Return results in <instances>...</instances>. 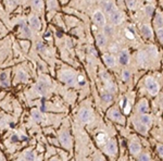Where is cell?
I'll return each mask as SVG.
<instances>
[{
	"mask_svg": "<svg viewBox=\"0 0 163 161\" xmlns=\"http://www.w3.org/2000/svg\"><path fill=\"white\" fill-rule=\"evenodd\" d=\"M146 87L151 95H157L158 92H159V84L153 80L152 77L146 78Z\"/></svg>",
	"mask_w": 163,
	"mask_h": 161,
	"instance_id": "1",
	"label": "cell"
},
{
	"mask_svg": "<svg viewBox=\"0 0 163 161\" xmlns=\"http://www.w3.org/2000/svg\"><path fill=\"white\" fill-rule=\"evenodd\" d=\"M60 78H61L63 82L70 84V85H73L75 83V76L72 72L70 71H63L61 74H60Z\"/></svg>",
	"mask_w": 163,
	"mask_h": 161,
	"instance_id": "2",
	"label": "cell"
},
{
	"mask_svg": "<svg viewBox=\"0 0 163 161\" xmlns=\"http://www.w3.org/2000/svg\"><path fill=\"white\" fill-rule=\"evenodd\" d=\"M60 142L64 147L69 148L70 145H71V136L67 132H62L60 134Z\"/></svg>",
	"mask_w": 163,
	"mask_h": 161,
	"instance_id": "3",
	"label": "cell"
},
{
	"mask_svg": "<svg viewBox=\"0 0 163 161\" xmlns=\"http://www.w3.org/2000/svg\"><path fill=\"white\" fill-rule=\"evenodd\" d=\"M94 21L98 25H104L106 24V18L101 11H96L94 13Z\"/></svg>",
	"mask_w": 163,
	"mask_h": 161,
	"instance_id": "4",
	"label": "cell"
},
{
	"mask_svg": "<svg viewBox=\"0 0 163 161\" xmlns=\"http://www.w3.org/2000/svg\"><path fill=\"white\" fill-rule=\"evenodd\" d=\"M109 116H110L111 119H113L114 121H118V122H120V123L124 122V120H123V118H122V115H121L120 111L116 110V109H111L110 112H109Z\"/></svg>",
	"mask_w": 163,
	"mask_h": 161,
	"instance_id": "5",
	"label": "cell"
},
{
	"mask_svg": "<svg viewBox=\"0 0 163 161\" xmlns=\"http://www.w3.org/2000/svg\"><path fill=\"white\" fill-rule=\"evenodd\" d=\"M111 21L113 22V24H121L123 21V14L121 12H118V11H115V12H113L112 14H111Z\"/></svg>",
	"mask_w": 163,
	"mask_h": 161,
	"instance_id": "6",
	"label": "cell"
},
{
	"mask_svg": "<svg viewBox=\"0 0 163 161\" xmlns=\"http://www.w3.org/2000/svg\"><path fill=\"white\" fill-rule=\"evenodd\" d=\"M80 118L83 122H89L90 119H91V113L87 109H83L80 112Z\"/></svg>",
	"mask_w": 163,
	"mask_h": 161,
	"instance_id": "7",
	"label": "cell"
},
{
	"mask_svg": "<svg viewBox=\"0 0 163 161\" xmlns=\"http://www.w3.org/2000/svg\"><path fill=\"white\" fill-rule=\"evenodd\" d=\"M118 60H120V63L121 64H127L129 61V55L126 50H123L122 52L120 53V57H118Z\"/></svg>",
	"mask_w": 163,
	"mask_h": 161,
	"instance_id": "8",
	"label": "cell"
},
{
	"mask_svg": "<svg viewBox=\"0 0 163 161\" xmlns=\"http://www.w3.org/2000/svg\"><path fill=\"white\" fill-rule=\"evenodd\" d=\"M103 60H104V63H106L108 66L112 67L115 65V58L111 55H104L103 56Z\"/></svg>",
	"mask_w": 163,
	"mask_h": 161,
	"instance_id": "9",
	"label": "cell"
},
{
	"mask_svg": "<svg viewBox=\"0 0 163 161\" xmlns=\"http://www.w3.org/2000/svg\"><path fill=\"white\" fill-rule=\"evenodd\" d=\"M104 6V9L108 13H111L112 14L113 12H115V3L112 1H108V2H102Z\"/></svg>",
	"mask_w": 163,
	"mask_h": 161,
	"instance_id": "10",
	"label": "cell"
},
{
	"mask_svg": "<svg viewBox=\"0 0 163 161\" xmlns=\"http://www.w3.org/2000/svg\"><path fill=\"white\" fill-rule=\"evenodd\" d=\"M106 150H107V152L110 153V155H115V153H116V145H115V143H114L113 141L109 142L108 145H107V147H106Z\"/></svg>",
	"mask_w": 163,
	"mask_h": 161,
	"instance_id": "11",
	"label": "cell"
},
{
	"mask_svg": "<svg viewBox=\"0 0 163 161\" xmlns=\"http://www.w3.org/2000/svg\"><path fill=\"white\" fill-rule=\"evenodd\" d=\"M29 23H31L32 27L35 29H39L40 28V21H39V19L37 18L36 15L32 16L31 19H29Z\"/></svg>",
	"mask_w": 163,
	"mask_h": 161,
	"instance_id": "12",
	"label": "cell"
},
{
	"mask_svg": "<svg viewBox=\"0 0 163 161\" xmlns=\"http://www.w3.org/2000/svg\"><path fill=\"white\" fill-rule=\"evenodd\" d=\"M141 32H143L144 36H145L146 38H151V37H152V31H151V28L148 25H144L143 28H141Z\"/></svg>",
	"mask_w": 163,
	"mask_h": 161,
	"instance_id": "13",
	"label": "cell"
},
{
	"mask_svg": "<svg viewBox=\"0 0 163 161\" xmlns=\"http://www.w3.org/2000/svg\"><path fill=\"white\" fill-rule=\"evenodd\" d=\"M107 43V37L104 36V34H98L97 35V44L98 46H100V47H102V46H104Z\"/></svg>",
	"mask_w": 163,
	"mask_h": 161,
	"instance_id": "14",
	"label": "cell"
},
{
	"mask_svg": "<svg viewBox=\"0 0 163 161\" xmlns=\"http://www.w3.org/2000/svg\"><path fill=\"white\" fill-rule=\"evenodd\" d=\"M140 149H141V147L138 143H132L129 145V150H130V152H133V153H138L139 151H140Z\"/></svg>",
	"mask_w": 163,
	"mask_h": 161,
	"instance_id": "15",
	"label": "cell"
},
{
	"mask_svg": "<svg viewBox=\"0 0 163 161\" xmlns=\"http://www.w3.org/2000/svg\"><path fill=\"white\" fill-rule=\"evenodd\" d=\"M140 123L145 126H148V125L151 124V118L147 114H144V115L140 116Z\"/></svg>",
	"mask_w": 163,
	"mask_h": 161,
	"instance_id": "16",
	"label": "cell"
},
{
	"mask_svg": "<svg viewBox=\"0 0 163 161\" xmlns=\"http://www.w3.org/2000/svg\"><path fill=\"white\" fill-rule=\"evenodd\" d=\"M154 23H155V25H157L159 28H162V26H163V16L160 14V13H157V15H155Z\"/></svg>",
	"mask_w": 163,
	"mask_h": 161,
	"instance_id": "17",
	"label": "cell"
},
{
	"mask_svg": "<svg viewBox=\"0 0 163 161\" xmlns=\"http://www.w3.org/2000/svg\"><path fill=\"white\" fill-rule=\"evenodd\" d=\"M35 89H36V92L38 93V94H40V95H45L46 94V87H45V85H44L43 83H38L36 85V87H35Z\"/></svg>",
	"mask_w": 163,
	"mask_h": 161,
	"instance_id": "18",
	"label": "cell"
},
{
	"mask_svg": "<svg viewBox=\"0 0 163 161\" xmlns=\"http://www.w3.org/2000/svg\"><path fill=\"white\" fill-rule=\"evenodd\" d=\"M146 61H147V55H146V52L140 51V52L138 53V62H139V64L144 65V64L146 63Z\"/></svg>",
	"mask_w": 163,
	"mask_h": 161,
	"instance_id": "19",
	"label": "cell"
},
{
	"mask_svg": "<svg viewBox=\"0 0 163 161\" xmlns=\"http://www.w3.org/2000/svg\"><path fill=\"white\" fill-rule=\"evenodd\" d=\"M147 110H148V104H147L145 100H144V101H141L140 104H139L138 111H139V112H141V113H145Z\"/></svg>",
	"mask_w": 163,
	"mask_h": 161,
	"instance_id": "20",
	"label": "cell"
},
{
	"mask_svg": "<svg viewBox=\"0 0 163 161\" xmlns=\"http://www.w3.org/2000/svg\"><path fill=\"white\" fill-rule=\"evenodd\" d=\"M97 142L99 144H104L107 142V135L104 133H99L97 136Z\"/></svg>",
	"mask_w": 163,
	"mask_h": 161,
	"instance_id": "21",
	"label": "cell"
},
{
	"mask_svg": "<svg viewBox=\"0 0 163 161\" xmlns=\"http://www.w3.org/2000/svg\"><path fill=\"white\" fill-rule=\"evenodd\" d=\"M135 126H136V130L138 131L139 133H141V134H146L147 129H146L145 125H143L141 123H140V124H138L137 122H135Z\"/></svg>",
	"mask_w": 163,
	"mask_h": 161,
	"instance_id": "22",
	"label": "cell"
},
{
	"mask_svg": "<svg viewBox=\"0 0 163 161\" xmlns=\"http://www.w3.org/2000/svg\"><path fill=\"white\" fill-rule=\"evenodd\" d=\"M32 116L33 119H34L35 121H37V122H40L41 120H43V115H41V113H39L38 111H33L32 112Z\"/></svg>",
	"mask_w": 163,
	"mask_h": 161,
	"instance_id": "23",
	"label": "cell"
},
{
	"mask_svg": "<svg viewBox=\"0 0 163 161\" xmlns=\"http://www.w3.org/2000/svg\"><path fill=\"white\" fill-rule=\"evenodd\" d=\"M16 75H18V78L20 81H22V82H25L27 80V74L25 73L24 71H22V70H20V71L18 72V74H16Z\"/></svg>",
	"mask_w": 163,
	"mask_h": 161,
	"instance_id": "24",
	"label": "cell"
},
{
	"mask_svg": "<svg viewBox=\"0 0 163 161\" xmlns=\"http://www.w3.org/2000/svg\"><path fill=\"white\" fill-rule=\"evenodd\" d=\"M25 159L26 161H34L35 160V155L33 151H27L25 152Z\"/></svg>",
	"mask_w": 163,
	"mask_h": 161,
	"instance_id": "25",
	"label": "cell"
},
{
	"mask_svg": "<svg viewBox=\"0 0 163 161\" xmlns=\"http://www.w3.org/2000/svg\"><path fill=\"white\" fill-rule=\"evenodd\" d=\"M102 100H103L104 102H110L111 100H112V95H111V94H104V95H102Z\"/></svg>",
	"mask_w": 163,
	"mask_h": 161,
	"instance_id": "26",
	"label": "cell"
},
{
	"mask_svg": "<svg viewBox=\"0 0 163 161\" xmlns=\"http://www.w3.org/2000/svg\"><path fill=\"white\" fill-rule=\"evenodd\" d=\"M146 13H147V15H148V16H151V15H152V13H153V8H152V6H147V7H146Z\"/></svg>",
	"mask_w": 163,
	"mask_h": 161,
	"instance_id": "27",
	"label": "cell"
},
{
	"mask_svg": "<svg viewBox=\"0 0 163 161\" xmlns=\"http://www.w3.org/2000/svg\"><path fill=\"white\" fill-rule=\"evenodd\" d=\"M122 76H123V80H124V81H128L129 76H130V73L128 71H124V72H123V74H122Z\"/></svg>",
	"mask_w": 163,
	"mask_h": 161,
	"instance_id": "28",
	"label": "cell"
},
{
	"mask_svg": "<svg viewBox=\"0 0 163 161\" xmlns=\"http://www.w3.org/2000/svg\"><path fill=\"white\" fill-rule=\"evenodd\" d=\"M157 34H158V37L161 41H163V28H159L157 31Z\"/></svg>",
	"mask_w": 163,
	"mask_h": 161,
	"instance_id": "29",
	"label": "cell"
},
{
	"mask_svg": "<svg viewBox=\"0 0 163 161\" xmlns=\"http://www.w3.org/2000/svg\"><path fill=\"white\" fill-rule=\"evenodd\" d=\"M104 33H107V34H112L113 33L112 27L109 26V25H106V26H104Z\"/></svg>",
	"mask_w": 163,
	"mask_h": 161,
	"instance_id": "30",
	"label": "cell"
},
{
	"mask_svg": "<svg viewBox=\"0 0 163 161\" xmlns=\"http://www.w3.org/2000/svg\"><path fill=\"white\" fill-rule=\"evenodd\" d=\"M0 82H2V84L7 82V73H1L0 74Z\"/></svg>",
	"mask_w": 163,
	"mask_h": 161,
	"instance_id": "31",
	"label": "cell"
},
{
	"mask_svg": "<svg viewBox=\"0 0 163 161\" xmlns=\"http://www.w3.org/2000/svg\"><path fill=\"white\" fill-rule=\"evenodd\" d=\"M139 161H150V158H149L148 155H141L140 158H139Z\"/></svg>",
	"mask_w": 163,
	"mask_h": 161,
	"instance_id": "32",
	"label": "cell"
},
{
	"mask_svg": "<svg viewBox=\"0 0 163 161\" xmlns=\"http://www.w3.org/2000/svg\"><path fill=\"white\" fill-rule=\"evenodd\" d=\"M107 88H108L110 92H114V90H115V86H114V84H108V85H107Z\"/></svg>",
	"mask_w": 163,
	"mask_h": 161,
	"instance_id": "33",
	"label": "cell"
},
{
	"mask_svg": "<svg viewBox=\"0 0 163 161\" xmlns=\"http://www.w3.org/2000/svg\"><path fill=\"white\" fill-rule=\"evenodd\" d=\"M137 2L136 1H126V4L128 6V8L130 9V8H134L135 7V4H136Z\"/></svg>",
	"mask_w": 163,
	"mask_h": 161,
	"instance_id": "34",
	"label": "cell"
},
{
	"mask_svg": "<svg viewBox=\"0 0 163 161\" xmlns=\"http://www.w3.org/2000/svg\"><path fill=\"white\" fill-rule=\"evenodd\" d=\"M23 28H24V32H25V35H26V36L27 37H29V36H31V31H29V28H28V27H27V26H24V27H23Z\"/></svg>",
	"mask_w": 163,
	"mask_h": 161,
	"instance_id": "35",
	"label": "cell"
},
{
	"mask_svg": "<svg viewBox=\"0 0 163 161\" xmlns=\"http://www.w3.org/2000/svg\"><path fill=\"white\" fill-rule=\"evenodd\" d=\"M129 110H130V104H129V102H127V106L124 108L125 114H128V113H129Z\"/></svg>",
	"mask_w": 163,
	"mask_h": 161,
	"instance_id": "36",
	"label": "cell"
},
{
	"mask_svg": "<svg viewBox=\"0 0 163 161\" xmlns=\"http://www.w3.org/2000/svg\"><path fill=\"white\" fill-rule=\"evenodd\" d=\"M158 152L163 157V145H159L158 146Z\"/></svg>",
	"mask_w": 163,
	"mask_h": 161,
	"instance_id": "37",
	"label": "cell"
},
{
	"mask_svg": "<svg viewBox=\"0 0 163 161\" xmlns=\"http://www.w3.org/2000/svg\"><path fill=\"white\" fill-rule=\"evenodd\" d=\"M46 110V106H45V99H41V111H45Z\"/></svg>",
	"mask_w": 163,
	"mask_h": 161,
	"instance_id": "38",
	"label": "cell"
},
{
	"mask_svg": "<svg viewBox=\"0 0 163 161\" xmlns=\"http://www.w3.org/2000/svg\"><path fill=\"white\" fill-rule=\"evenodd\" d=\"M37 48H38V50H43V49H44V46L43 45H41V44H38V45H37Z\"/></svg>",
	"mask_w": 163,
	"mask_h": 161,
	"instance_id": "39",
	"label": "cell"
},
{
	"mask_svg": "<svg viewBox=\"0 0 163 161\" xmlns=\"http://www.w3.org/2000/svg\"><path fill=\"white\" fill-rule=\"evenodd\" d=\"M16 141H18V137L16 136V135H13V136H12V142H16Z\"/></svg>",
	"mask_w": 163,
	"mask_h": 161,
	"instance_id": "40",
	"label": "cell"
},
{
	"mask_svg": "<svg viewBox=\"0 0 163 161\" xmlns=\"http://www.w3.org/2000/svg\"><path fill=\"white\" fill-rule=\"evenodd\" d=\"M33 3H34V6H40V4H41V1H34Z\"/></svg>",
	"mask_w": 163,
	"mask_h": 161,
	"instance_id": "41",
	"label": "cell"
},
{
	"mask_svg": "<svg viewBox=\"0 0 163 161\" xmlns=\"http://www.w3.org/2000/svg\"><path fill=\"white\" fill-rule=\"evenodd\" d=\"M57 36L60 38V37H62V36H63V34H62L61 32H57Z\"/></svg>",
	"mask_w": 163,
	"mask_h": 161,
	"instance_id": "42",
	"label": "cell"
},
{
	"mask_svg": "<svg viewBox=\"0 0 163 161\" xmlns=\"http://www.w3.org/2000/svg\"><path fill=\"white\" fill-rule=\"evenodd\" d=\"M72 45H73V44H72V41L71 40H67V47H72Z\"/></svg>",
	"mask_w": 163,
	"mask_h": 161,
	"instance_id": "43",
	"label": "cell"
},
{
	"mask_svg": "<svg viewBox=\"0 0 163 161\" xmlns=\"http://www.w3.org/2000/svg\"><path fill=\"white\" fill-rule=\"evenodd\" d=\"M127 37H128V38H134L133 34H129V33H127Z\"/></svg>",
	"mask_w": 163,
	"mask_h": 161,
	"instance_id": "44",
	"label": "cell"
},
{
	"mask_svg": "<svg viewBox=\"0 0 163 161\" xmlns=\"http://www.w3.org/2000/svg\"><path fill=\"white\" fill-rule=\"evenodd\" d=\"M91 51H92V53H94V55H95V56H98L97 51H95V49H94V48H91Z\"/></svg>",
	"mask_w": 163,
	"mask_h": 161,
	"instance_id": "45",
	"label": "cell"
},
{
	"mask_svg": "<svg viewBox=\"0 0 163 161\" xmlns=\"http://www.w3.org/2000/svg\"><path fill=\"white\" fill-rule=\"evenodd\" d=\"M102 75H103V78H108V74L107 73H103Z\"/></svg>",
	"mask_w": 163,
	"mask_h": 161,
	"instance_id": "46",
	"label": "cell"
},
{
	"mask_svg": "<svg viewBox=\"0 0 163 161\" xmlns=\"http://www.w3.org/2000/svg\"><path fill=\"white\" fill-rule=\"evenodd\" d=\"M52 161H55V160H52Z\"/></svg>",
	"mask_w": 163,
	"mask_h": 161,
	"instance_id": "47",
	"label": "cell"
},
{
	"mask_svg": "<svg viewBox=\"0 0 163 161\" xmlns=\"http://www.w3.org/2000/svg\"><path fill=\"white\" fill-rule=\"evenodd\" d=\"M20 161H22V160H20Z\"/></svg>",
	"mask_w": 163,
	"mask_h": 161,
	"instance_id": "48",
	"label": "cell"
}]
</instances>
